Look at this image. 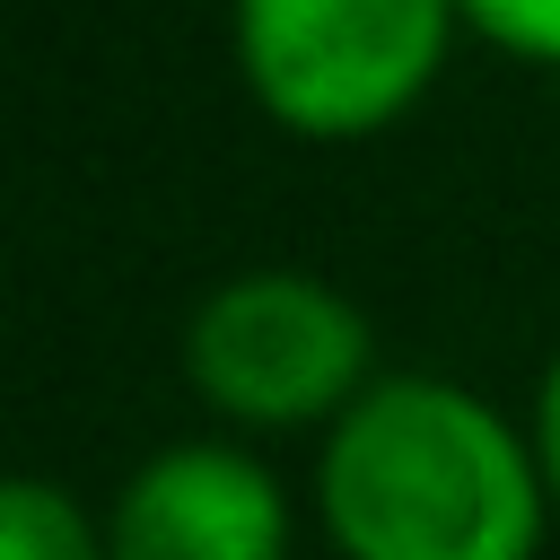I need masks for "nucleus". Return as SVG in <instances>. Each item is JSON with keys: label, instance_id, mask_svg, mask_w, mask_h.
Masks as SVG:
<instances>
[{"label": "nucleus", "instance_id": "obj_4", "mask_svg": "<svg viewBox=\"0 0 560 560\" xmlns=\"http://www.w3.org/2000/svg\"><path fill=\"white\" fill-rule=\"evenodd\" d=\"M298 516L280 472L236 438L158 446L105 508L114 560H289Z\"/></svg>", "mask_w": 560, "mask_h": 560}, {"label": "nucleus", "instance_id": "obj_5", "mask_svg": "<svg viewBox=\"0 0 560 560\" xmlns=\"http://www.w3.org/2000/svg\"><path fill=\"white\" fill-rule=\"evenodd\" d=\"M0 560H114V551H105V516H88L61 481L18 472L0 490Z\"/></svg>", "mask_w": 560, "mask_h": 560}, {"label": "nucleus", "instance_id": "obj_2", "mask_svg": "<svg viewBox=\"0 0 560 560\" xmlns=\"http://www.w3.org/2000/svg\"><path fill=\"white\" fill-rule=\"evenodd\" d=\"M455 0H228L245 96L298 140H376L446 70Z\"/></svg>", "mask_w": 560, "mask_h": 560}, {"label": "nucleus", "instance_id": "obj_6", "mask_svg": "<svg viewBox=\"0 0 560 560\" xmlns=\"http://www.w3.org/2000/svg\"><path fill=\"white\" fill-rule=\"evenodd\" d=\"M464 26L508 52V61H534V70H560V0H455Z\"/></svg>", "mask_w": 560, "mask_h": 560}, {"label": "nucleus", "instance_id": "obj_3", "mask_svg": "<svg viewBox=\"0 0 560 560\" xmlns=\"http://www.w3.org/2000/svg\"><path fill=\"white\" fill-rule=\"evenodd\" d=\"M184 385L254 438L332 429L376 385V332L315 271H236L184 315Z\"/></svg>", "mask_w": 560, "mask_h": 560}, {"label": "nucleus", "instance_id": "obj_1", "mask_svg": "<svg viewBox=\"0 0 560 560\" xmlns=\"http://www.w3.org/2000/svg\"><path fill=\"white\" fill-rule=\"evenodd\" d=\"M315 525L341 560H542L534 438L455 376H376L315 446Z\"/></svg>", "mask_w": 560, "mask_h": 560}, {"label": "nucleus", "instance_id": "obj_7", "mask_svg": "<svg viewBox=\"0 0 560 560\" xmlns=\"http://www.w3.org/2000/svg\"><path fill=\"white\" fill-rule=\"evenodd\" d=\"M525 438H534V464H542V490H551V516H560V350H551V368H542V385H534Z\"/></svg>", "mask_w": 560, "mask_h": 560}]
</instances>
